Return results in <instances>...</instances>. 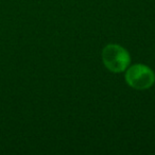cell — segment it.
Returning <instances> with one entry per match:
<instances>
[{"mask_svg": "<svg viewBox=\"0 0 155 155\" xmlns=\"http://www.w3.org/2000/svg\"><path fill=\"white\" fill-rule=\"evenodd\" d=\"M102 58L105 67L112 72H121L125 70L130 64V55L127 51L119 45H107L103 50Z\"/></svg>", "mask_w": 155, "mask_h": 155, "instance_id": "obj_1", "label": "cell"}, {"mask_svg": "<svg viewBox=\"0 0 155 155\" xmlns=\"http://www.w3.org/2000/svg\"><path fill=\"white\" fill-rule=\"evenodd\" d=\"M125 81L130 86L135 89H147L154 84L155 75L149 67L136 64L127 70Z\"/></svg>", "mask_w": 155, "mask_h": 155, "instance_id": "obj_2", "label": "cell"}]
</instances>
